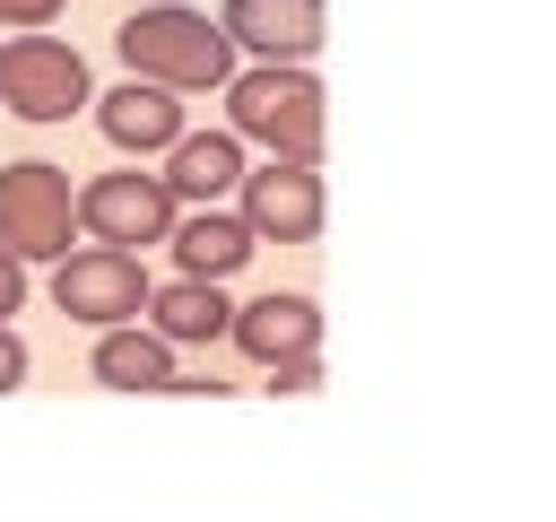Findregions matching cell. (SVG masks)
<instances>
[{
  "mask_svg": "<svg viewBox=\"0 0 556 522\" xmlns=\"http://www.w3.org/2000/svg\"><path fill=\"white\" fill-rule=\"evenodd\" d=\"M17 383H26V339L0 322V391H17Z\"/></svg>",
  "mask_w": 556,
  "mask_h": 522,
  "instance_id": "e0dca14e",
  "label": "cell"
},
{
  "mask_svg": "<svg viewBox=\"0 0 556 522\" xmlns=\"http://www.w3.org/2000/svg\"><path fill=\"white\" fill-rule=\"evenodd\" d=\"M113 52L130 61V78H156V87H174V96L235 78L226 26H208V17L182 9V0H156V9H139V17H122V26H113Z\"/></svg>",
  "mask_w": 556,
  "mask_h": 522,
  "instance_id": "6da1fadb",
  "label": "cell"
},
{
  "mask_svg": "<svg viewBox=\"0 0 556 522\" xmlns=\"http://www.w3.org/2000/svg\"><path fill=\"white\" fill-rule=\"evenodd\" d=\"M70 226H78L70 165H52V157L0 165V244H9L17 261H61V252H70Z\"/></svg>",
  "mask_w": 556,
  "mask_h": 522,
  "instance_id": "3957f363",
  "label": "cell"
},
{
  "mask_svg": "<svg viewBox=\"0 0 556 522\" xmlns=\"http://www.w3.org/2000/svg\"><path fill=\"white\" fill-rule=\"evenodd\" d=\"M174 235V261L191 270V278H235L243 261H252V226L243 217H217L208 200H200V217H182V226H165Z\"/></svg>",
  "mask_w": 556,
  "mask_h": 522,
  "instance_id": "7c38bea8",
  "label": "cell"
},
{
  "mask_svg": "<svg viewBox=\"0 0 556 522\" xmlns=\"http://www.w3.org/2000/svg\"><path fill=\"white\" fill-rule=\"evenodd\" d=\"M321 383V348H287V357H269V391H313Z\"/></svg>",
  "mask_w": 556,
  "mask_h": 522,
  "instance_id": "9a60e30c",
  "label": "cell"
},
{
  "mask_svg": "<svg viewBox=\"0 0 556 522\" xmlns=\"http://www.w3.org/2000/svg\"><path fill=\"white\" fill-rule=\"evenodd\" d=\"M61 0H0V26H52Z\"/></svg>",
  "mask_w": 556,
  "mask_h": 522,
  "instance_id": "ac0fdd59",
  "label": "cell"
},
{
  "mask_svg": "<svg viewBox=\"0 0 556 522\" xmlns=\"http://www.w3.org/2000/svg\"><path fill=\"white\" fill-rule=\"evenodd\" d=\"M252 244H304L321 235V165L313 157H269L261 174H235Z\"/></svg>",
  "mask_w": 556,
  "mask_h": 522,
  "instance_id": "8992f818",
  "label": "cell"
},
{
  "mask_svg": "<svg viewBox=\"0 0 556 522\" xmlns=\"http://www.w3.org/2000/svg\"><path fill=\"white\" fill-rule=\"evenodd\" d=\"M17 304H26V261H17L9 244H0V322H9Z\"/></svg>",
  "mask_w": 556,
  "mask_h": 522,
  "instance_id": "2e32d148",
  "label": "cell"
},
{
  "mask_svg": "<svg viewBox=\"0 0 556 522\" xmlns=\"http://www.w3.org/2000/svg\"><path fill=\"white\" fill-rule=\"evenodd\" d=\"M226 339H235L252 365H269V357H287V348H321V304L269 287V296H252V304L226 313Z\"/></svg>",
  "mask_w": 556,
  "mask_h": 522,
  "instance_id": "9c48e42d",
  "label": "cell"
},
{
  "mask_svg": "<svg viewBox=\"0 0 556 522\" xmlns=\"http://www.w3.org/2000/svg\"><path fill=\"white\" fill-rule=\"evenodd\" d=\"M78 226L96 235V244H165V226H174V191H165V174H96L87 191H78Z\"/></svg>",
  "mask_w": 556,
  "mask_h": 522,
  "instance_id": "52a82bcc",
  "label": "cell"
},
{
  "mask_svg": "<svg viewBox=\"0 0 556 522\" xmlns=\"http://www.w3.org/2000/svg\"><path fill=\"white\" fill-rule=\"evenodd\" d=\"M165 191H182V200H217V191H235V174H243V139L235 130H174L165 139Z\"/></svg>",
  "mask_w": 556,
  "mask_h": 522,
  "instance_id": "8fae6325",
  "label": "cell"
},
{
  "mask_svg": "<svg viewBox=\"0 0 556 522\" xmlns=\"http://www.w3.org/2000/svg\"><path fill=\"white\" fill-rule=\"evenodd\" d=\"M148 313H156V339H174V348H191V339H226V296H217V278H174V287H148Z\"/></svg>",
  "mask_w": 556,
  "mask_h": 522,
  "instance_id": "4fadbf2b",
  "label": "cell"
},
{
  "mask_svg": "<svg viewBox=\"0 0 556 522\" xmlns=\"http://www.w3.org/2000/svg\"><path fill=\"white\" fill-rule=\"evenodd\" d=\"M165 374H174V339L130 331V322H104V339H96V383H113V391H165Z\"/></svg>",
  "mask_w": 556,
  "mask_h": 522,
  "instance_id": "5bb4252c",
  "label": "cell"
},
{
  "mask_svg": "<svg viewBox=\"0 0 556 522\" xmlns=\"http://www.w3.org/2000/svg\"><path fill=\"white\" fill-rule=\"evenodd\" d=\"M96 122H104L113 148L148 157V148H165V139L182 130V104H174V87H156V78H122L113 96H96Z\"/></svg>",
  "mask_w": 556,
  "mask_h": 522,
  "instance_id": "30bf717a",
  "label": "cell"
},
{
  "mask_svg": "<svg viewBox=\"0 0 556 522\" xmlns=\"http://www.w3.org/2000/svg\"><path fill=\"white\" fill-rule=\"evenodd\" d=\"M0 104L26 122H70L87 104V61L61 35H9L0 44Z\"/></svg>",
  "mask_w": 556,
  "mask_h": 522,
  "instance_id": "277c9868",
  "label": "cell"
},
{
  "mask_svg": "<svg viewBox=\"0 0 556 522\" xmlns=\"http://www.w3.org/2000/svg\"><path fill=\"white\" fill-rule=\"evenodd\" d=\"M52 304L70 313V322H139V304H148V270H139V252H122V244H87V252H61V270H52Z\"/></svg>",
  "mask_w": 556,
  "mask_h": 522,
  "instance_id": "5b68a950",
  "label": "cell"
},
{
  "mask_svg": "<svg viewBox=\"0 0 556 522\" xmlns=\"http://www.w3.org/2000/svg\"><path fill=\"white\" fill-rule=\"evenodd\" d=\"M217 26H226V44H243L261 61H313L330 17H321V0H226Z\"/></svg>",
  "mask_w": 556,
  "mask_h": 522,
  "instance_id": "ba28073f",
  "label": "cell"
},
{
  "mask_svg": "<svg viewBox=\"0 0 556 522\" xmlns=\"http://www.w3.org/2000/svg\"><path fill=\"white\" fill-rule=\"evenodd\" d=\"M226 130L269 157H321V78L304 61H261L226 78Z\"/></svg>",
  "mask_w": 556,
  "mask_h": 522,
  "instance_id": "7a4b0ae2",
  "label": "cell"
}]
</instances>
